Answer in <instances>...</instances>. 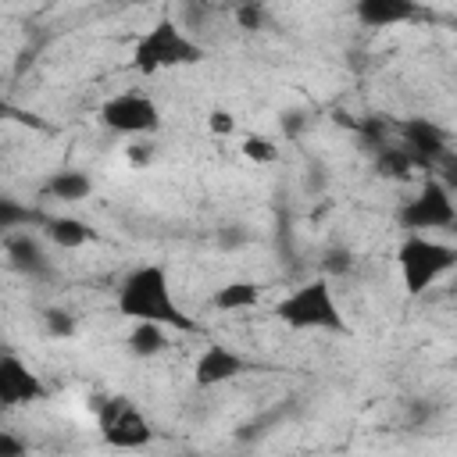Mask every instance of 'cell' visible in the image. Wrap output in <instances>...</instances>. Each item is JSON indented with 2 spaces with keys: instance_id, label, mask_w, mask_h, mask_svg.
Here are the masks:
<instances>
[{
  "instance_id": "cell-8",
  "label": "cell",
  "mask_w": 457,
  "mask_h": 457,
  "mask_svg": "<svg viewBox=\"0 0 457 457\" xmlns=\"http://www.w3.org/2000/svg\"><path fill=\"white\" fill-rule=\"evenodd\" d=\"M46 396L43 378L18 357V353H4L0 357V407L4 411H18V407H32Z\"/></svg>"
},
{
  "instance_id": "cell-25",
  "label": "cell",
  "mask_w": 457,
  "mask_h": 457,
  "mask_svg": "<svg viewBox=\"0 0 457 457\" xmlns=\"http://www.w3.org/2000/svg\"><path fill=\"white\" fill-rule=\"evenodd\" d=\"M129 161H132V164H146V161H150V146H132V150H129Z\"/></svg>"
},
{
  "instance_id": "cell-7",
  "label": "cell",
  "mask_w": 457,
  "mask_h": 457,
  "mask_svg": "<svg viewBox=\"0 0 457 457\" xmlns=\"http://www.w3.org/2000/svg\"><path fill=\"white\" fill-rule=\"evenodd\" d=\"M100 125L114 136H154L161 129V107L146 93H114L100 104Z\"/></svg>"
},
{
  "instance_id": "cell-3",
  "label": "cell",
  "mask_w": 457,
  "mask_h": 457,
  "mask_svg": "<svg viewBox=\"0 0 457 457\" xmlns=\"http://www.w3.org/2000/svg\"><path fill=\"white\" fill-rule=\"evenodd\" d=\"M275 318L286 328H296V332H336V336L350 332V325L343 318V307L336 300V289L325 275L307 278L296 289H289L275 303Z\"/></svg>"
},
{
  "instance_id": "cell-22",
  "label": "cell",
  "mask_w": 457,
  "mask_h": 457,
  "mask_svg": "<svg viewBox=\"0 0 457 457\" xmlns=\"http://www.w3.org/2000/svg\"><path fill=\"white\" fill-rule=\"evenodd\" d=\"M432 171H436V179H439L450 193H457V150H446V154L436 161Z\"/></svg>"
},
{
  "instance_id": "cell-6",
  "label": "cell",
  "mask_w": 457,
  "mask_h": 457,
  "mask_svg": "<svg viewBox=\"0 0 457 457\" xmlns=\"http://www.w3.org/2000/svg\"><path fill=\"white\" fill-rule=\"evenodd\" d=\"M396 221L407 228V232H436V228H453L457 225V200L453 193L436 179L428 175L414 196H407L400 207H396Z\"/></svg>"
},
{
  "instance_id": "cell-20",
  "label": "cell",
  "mask_w": 457,
  "mask_h": 457,
  "mask_svg": "<svg viewBox=\"0 0 457 457\" xmlns=\"http://www.w3.org/2000/svg\"><path fill=\"white\" fill-rule=\"evenodd\" d=\"M243 157L253 164H275L278 161V146L268 136H246L243 139Z\"/></svg>"
},
{
  "instance_id": "cell-11",
  "label": "cell",
  "mask_w": 457,
  "mask_h": 457,
  "mask_svg": "<svg viewBox=\"0 0 457 457\" xmlns=\"http://www.w3.org/2000/svg\"><path fill=\"white\" fill-rule=\"evenodd\" d=\"M4 253H7V264L25 278H50L54 275V261H50L43 239L29 228L4 232Z\"/></svg>"
},
{
  "instance_id": "cell-23",
  "label": "cell",
  "mask_w": 457,
  "mask_h": 457,
  "mask_svg": "<svg viewBox=\"0 0 457 457\" xmlns=\"http://www.w3.org/2000/svg\"><path fill=\"white\" fill-rule=\"evenodd\" d=\"M207 129H211L214 136H232V132H236V118H232L228 111L214 107V111L207 114Z\"/></svg>"
},
{
  "instance_id": "cell-9",
  "label": "cell",
  "mask_w": 457,
  "mask_h": 457,
  "mask_svg": "<svg viewBox=\"0 0 457 457\" xmlns=\"http://www.w3.org/2000/svg\"><path fill=\"white\" fill-rule=\"evenodd\" d=\"M396 143H400V146L414 157V164L425 168V171H432L436 161L450 150L446 132H443L436 121H428V118H403V121H396Z\"/></svg>"
},
{
  "instance_id": "cell-15",
  "label": "cell",
  "mask_w": 457,
  "mask_h": 457,
  "mask_svg": "<svg viewBox=\"0 0 457 457\" xmlns=\"http://www.w3.org/2000/svg\"><path fill=\"white\" fill-rule=\"evenodd\" d=\"M164 346H168V328L164 325H157V321H132V328L125 336V350L132 357L146 361V357L164 353Z\"/></svg>"
},
{
  "instance_id": "cell-5",
  "label": "cell",
  "mask_w": 457,
  "mask_h": 457,
  "mask_svg": "<svg viewBox=\"0 0 457 457\" xmlns=\"http://www.w3.org/2000/svg\"><path fill=\"white\" fill-rule=\"evenodd\" d=\"M96 432L114 450H143V446L154 443L150 418L136 407V400H129L121 393L96 403Z\"/></svg>"
},
{
  "instance_id": "cell-13",
  "label": "cell",
  "mask_w": 457,
  "mask_h": 457,
  "mask_svg": "<svg viewBox=\"0 0 457 457\" xmlns=\"http://www.w3.org/2000/svg\"><path fill=\"white\" fill-rule=\"evenodd\" d=\"M39 228H43V239L54 243L57 250H82L86 243L96 239L93 225L79 214H50V218H39Z\"/></svg>"
},
{
  "instance_id": "cell-1",
  "label": "cell",
  "mask_w": 457,
  "mask_h": 457,
  "mask_svg": "<svg viewBox=\"0 0 457 457\" xmlns=\"http://www.w3.org/2000/svg\"><path fill=\"white\" fill-rule=\"evenodd\" d=\"M114 307L121 318L129 321H157L164 328H179V332H196V318H189L175 293H171V275L164 264L146 261L136 264L121 282H118V296Z\"/></svg>"
},
{
  "instance_id": "cell-2",
  "label": "cell",
  "mask_w": 457,
  "mask_h": 457,
  "mask_svg": "<svg viewBox=\"0 0 457 457\" xmlns=\"http://www.w3.org/2000/svg\"><path fill=\"white\" fill-rule=\"evenodd\" d=\"M200 61H207V46L171 14H161L132 43V54H129V64L139 75H154V71H168V68H193Z\"/></svg>"
},
{
  "instance_id": "cell-14",
  "label": "cell",
  "mask_w": 457,
  "mask_h": 457,
  "mask_svg": "<svg viewBox=\"0 0 457 457\" xmlns=\"http://www.w3.org/2000/svg\"><path fill=\"white\" fill-rule=\"evenodd\" d=\"M39 196L43 200H57V204H82V200L93 196V179L86 171H79V168H61L43 182Z\"/></svg>"
},
{
  "instance_id": "cell-4",
  "label": "cell",
  "mask_w": 457,
  "mask_h": 457,
  "mask_svg": "<svg viewBox=\"0 0 457 457\" xmlns=\"http://www.w3.org/2000/svg\"><path fill=\"white\" fill-rule=\"evenodd\" d=\"M457 271V246L432 239L428 232H407L396 246V275L407 296L428 293L439 278Z\"/></svg>"
},
{
  "instance_id": "cell-10",
  "label": "cell",
  "mask_w": 457,
  "mask_h": 457,
  "mask_svg": "<svg viewBox=\"0 0 457 457\" xmlns=\"http://www.w3.org/2000/svg\"><path fill=\"white\" fill-rule=\"evenodd\" d=\"M246 368H250V361L239 350H232L228 343H207L193 361V382L200 389H214V386L239 378Z\"/></svg>"
},
{
  "instance_id": "cell-18",
  "label": "cell",
  "mask_w": 457,
  "mask_h": 457,
  "mask_svg": "<svg viewBox=\"0 0 457 457\" xmlns=\"http://www.w3.org/2000/svg\"><path fill=\"white\" fill-rule=\"evenodd\" d=\"M232 18H236V25L246 29V32H257V29L268 25V11H264L261 0H243V4H236V7H232Z\"/></svg>"
},
{
  "instance_id": "cell-17",
  "label": "cell",
  "mask_w": 457,
  "mask_h": 457,
  "mask_svg": "<svg viewBox=\"0 0 457 457\" xmlns=\"http://www.w3.org/2000/svg\"><path fill=\"white\" fill-rule=\"evenodd\" d=\"M257 300H261V289H257V282H246V278H236V282H225V286H218L214 293H211V307L214 311H250V307H257Z\"/></svg>"
},
{
  "instance_id": "cell-24",
  "label": "cell",
  "mask_w": 457,
  "mask_h": 457,
  "mask_svg": "<svg viewBox=\"0 0 457 457\" xmlns=\"http://www.w3.org/2000/svg\"><path fill=\"white\" fill-rule=\"evenodd\" d=\"M25 453H29V446L18 436H11L7 428H0V457H25Z\"/></svg>"
},
{
  "instance_id": "cell-16",
  "label": "cell",
  "mask_w": 457,
  "mask_h": 457,
  "mask_svg": "<svg viewBox=\"0 0 457 457\" xmlns=\"http://www.w3.org/2000/svg\"><path fill=\"white\" fill-rule=\"evenodd\" d=\"M371 168H375V175H378V179H386V182H407V179L418 171L414 157H411L400 143H386L382 150H375Z\"/></svg>"
},
{
  "instance_id": "cell-21",
  "label": "cell",
  "mask_w": 457,
  "mask_h": 457,
  "mask_svg": "<svg viewBox=\"0 0 457 457\" xmlns=\"http://www.w3.org/2000/svg\"><path fill=\"white\" fill-rule=\"evenodd\" d=\"M29 221H39L32 211H25V207H18L14 200H0V228L4 232H14V228H21V225H29Z\"/></svg>"
},
{
  "instance_id": "cell-19",
  "label": "cell",
  "mask_w": 457,
  "mask_h": 457,
  "mask_svg": "<svg viewBox=\"0 0 457 457\" xmlns=\"http://www.w3.org/2000/svg\"><path fill=\"white\" fill-rule=\"evenodd\" d=\"M43 332L54 339H71L75 336V314L64 307H50L43 311Z\"/></svg>"
},
{
  "instance_id": "cell-12",
  "label": "cell",
  "mask_w": 457,
  "mask_h": 457,
  "mask_svg": "<svg viewBox=\"0 0 457 457\" xmlns=\"http://www.w3.org/2000/svg\"><path fill=\"white\" fill-rule=\"evenodd\" d=\"M421 14L418 0H353V18L361 29L382 32L393 25H407Z\"/></svg>"
}]
</instances>
